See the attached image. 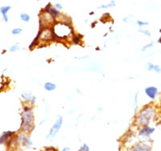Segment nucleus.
I'll use <instances>...</instances> for the list:
<instances>
[{"label": "nucleus", "mask_w": 161, "mask_h": 151, "mask_svg": "<svg viewBox=\"0 0 161 151\" xmlns=\"http://www.w3.org/2000/svg\"><path fill=\"white\" fill-rule=\"evenodd\" d=\"M131 151H151V146L147 144L141 143L138 144L135 147H133Z\"/></svg>", "instance_id": "9"}, {"label": "nucleus", "mask_w": 161, "mask_h": 151, "mask_svg": "<svg viewBox=\"0 0 161 151\" xmlns=\"http://www.w3.org/2000/svg\"><path fill=\"white\" fill-rule=\"evenodd\" d=\"M44 89L47 90V91H49V92H51V91H53L56 89V85L53 83H51V82H46L45 84H44Z\"/></svg>", "instance_id": "13"}, {"label": "nucleus", "mask_w": 161, "mask_h": 151, "mask_svg": "<svg viewBox=\"0 0 161 151\" xmlns=\"http://www.w3.org/2000/svg\"><path fill=\"white\" fill-rule=\"evenodd\" d=\"M17 141H18V142L20 144L21 146H24V147H27V148H28V147H31V146H32V142L31 141V140H30V139H28L27 137H25V136H23V135L19 136Z\"/></svg>", "instance_id": "6"}, {"label": "nucleus", "mask_w": 161, "mask_h": 151, "mask_svg": "<svg viewBox=\"0 0 161 151\" xmlns=\"http://www.w3.org/2000/svg\"><path fill=\"white\" fill-rule=\"evenodd\" d=\"M151 47H153V43H151V44H148V45H146V46H144L142 48V51H144V50H146L147 48H151Z\"/></svg>", "instance_id": "23"}, {"label": "nucleus", "mask_w": 161, "mask_h": 151, "mask_svg": "<svg viewBox=\"0 0 161 151\" xmlns=\"http://www.w3.org/2000/svg\"><path fill=\"white\" fill-rule=\"evenodd\" d=\"M137 23H138V25L140 26V27H142V26H143V25H148V22H142V21H140V20L137 21Z\"/></svg>", "instance_id": "22"}, {"label": "nucleus", "mask_w": 161, "mask_h": 151, "mask_svg": "<svg viewBox=\"0 0 161 151\" xmlns=\"http://www.w3.org/2000/svg\"><path fill=\"white\" fill-rule=\"evenodd\" d=\"M155 131V129L148 127V126H143V128L141 129L139 132V135L141 137H149V136L152 134Z\"/></svg>", "instance_id": "7"}, {"label": "nucleus", "mask_w": 161, "mask_h": 151, "mask_svg": "<svg viewBox=\"0 0 161 151\" xmlns=\"http://www.w3.org/2000/svg\"><path fill=\"white\" fill-rule=\"evenodd\" d=\"M77 151H90V147L87 144H84Z\"/></svg>", "instance_id": "17"}, {"label": "nucleus", "mask_w": 161, "mask_h": 151, "mask_svg": "<svg viewBox=\"0 0 161 151\" xmlns=\"http://www.w3.org/2000/svg\"><path fill=\"white\" fill-rule=\"evenodd\" d=\"M157 92H158L157 88L153 87V86H150V87H148L145 89V93L151 99H154L156 97Z\"/></svg>", "instance_id": "8"}, {"label": "nucleus", "mask_w": 161, "mask_h": 151, "mask_svg": "<svg viewBox=\"0 0 161 151\" xmlns=\"http://www.w3.org/2000/svg\"><path fill=\"white\" fill-rule=\"evenodd\" d=\"M115 1H112V2H110V3L109 4V5H102V6H100V7H98L97 8H108V7H115Z\"/></svg>", "instance_id": "18"}, {"label": "nucleus", "mask_w": 161, "mask_h": 151, "mask_svg": "<svg viewBox=\"0 0 161 151\" xmlns=\"http://www.w3.org/2000/svg\"><path fill=\"white\" fill-rule=\"evenodd\" d=\"M21 117H22L21 130L23 132H28L31 130L33 126L34 121V116L31 111V108L29 106H24Z\"/></svg>", "instance_id": "2"}, {"label": "nucleus", "mask_w": 161, "mask_h": 151, "mask_svg": "<svg viewBox=\"0 0 161 151\" xmlns=\"http://www.w3.org/2000/svg\"><path fill=\"white\" fill-rule=\"evenodd\" d=\"M14 133L11 132V131H7V132H4L3 133V135L0 137V145L1 144H3L7 142V141H9V138H10L13 136Z\"/></svg>", "instance_id": "11"}, {"label": "nucleus", "mask_w": 161, "mask_h": 151, "mask_svg": "<svg viewBox=\"0 0 161 151\" xmlns=\"http://www.w3.org/2000/svg\"><path fill=\"white\" fill-rule=\"evenodd\" d=\"M54 151H57V150H54Z\"/></svg>", "instance_id": "27"}, {"label": "nucleus", "mask_w": 161, "mask_h": 151, "mask_svg": "<svg viewBox=\"0 0 161 151\" xmlns=\"http://www.w3.org/2000/svg\"><path fill=\"white\" fill-rule=\"evenodd\" d=\"M62 123H63V118H62L61 116H59L58 118H57V120H56V121L55 122V124L52 126L49 135L46 137V139L53 138L56 135V133L59 132L60 129L61 128Z\"/></svg>", "instance_id": "4"}, {"label": "nucleus", "mask_w": 161, "mask_h": 151, "mask_svg": "<svg viewBox=\"0 0 161 151\" xmlns=\"http://www.w3.org/2000/svg\"><path fill=\"white\" fill-rule=\"evenodd\" d=\"M11 9L10 6H3L0 7V12L2 14V16L3 17V20L5 21L6 23L8 22V16H7V12Z\"/></svg>", "instance_id": "10"}, {"label": "nucleus", "mask_w": 161, "mask_h": 151, "mask_svg": "<svg viewBox=\"0 0 161 151\" xmlns=\"http://www.w3.org/2000/svg\"><path fill=\"white\" fill-rule=\"evenodd\" d=\"M154 70H155L156 72H160V71H161L160 68V66H158V65H155Z\"/></svg>", "instance_id": "24"}, {"label": "nucleus", "mask_w": 161, "mask_h": 151, "mask_svg": "<svg viewBox=\"0 0 161 151\" xmlns=\"http://www.w3.org/2000/svg\"><path fill=\"white\" fill-rule=\"evenodd\" d=\"M54 39H66L74 36L73 29L68 23H56L52 28Z\"/></svg>", "instance_id": "1"}, {"label": "nucleus", "mask_w": 161, "mask_h": 151, "mask_svg": "<svg viewBox=\"0 0 161 151\" xmlns=\"http://www.w3.org/2000/svg\"><path fill=\"white\" fill-rule=\"evenodd\" d=\"M30 16L28 15V14H26V13H22L20 14V19L21 20H23V22H29L30 21Z\"/></svg>", "instance_id": "15"}, {"label": "nucleus", "mask_w": 161, "mask_h": 151, "mask_svg": "<svg viewBox=\"0 0 161 151\" xmlns=\"http://www.w3.org/2000/svg\"><path fill=\"white\" fill-rule=\"evenodd\" d=\"M155 116V111L153 108L146 107L140 111L136 120V123L139 126H147L149 122L152 120Z\"/></svg>", "instance_id": "3"}, {"label": "nucleus", "mask_w": 161, "mask_h": 151, "mask_svg": "<svg viewBox=\"0 0 161 151\" xmlns=\"http://www.w3.org/2000/svg\"><path fill=\"white\" fill-rule=\"evenodd\" d=\"M154 68H155V65L151 63H148L146 64V68L148 70V71H151V70H154Z\"/></svg>", "instance_id": "20"}, {"label": "nucleus", "mask_w": 161, "mask_h": 151, "mask_svg": "<svg viewBox=\"0 0 161 151\" xmlns=\"http://www.w3.org/2000/svg\"><path fill=\"white\" fill-rule=\"evenodd\" d=\"M55 8L56 9H62V7L59 3H56V4H55Z\"/></svg>", "instance_id": "25"}, {"label": "nucleus", "mask_w": 161, "mask_h": 151, "mask_svg": "<svg viewBox=\"0 0 161 151\" xmlns=\"http://www.w3.org/2000/svg\"><path fill=\"white\" fill-rule=\"evenodd\" d=\"M62 151H70V148L69 147H64V148H63Z\"/></svg>", "instance_id": "26"}, {"label": "nucleus", "mask_w": 161, "mask_h": 151, "mask_svg": "<svg viewBox=\"0 0 161 151\" xmlns=\"http://www.w3.org/2000/svg\"><path fill=\"white\" fill-rule=\"evenodd\" d=\"M22 29L21 28H15L13 29L12 31H11V34H13V35H19V34H20L21 32H22Z\"/></svg>", "instance_id": "19"}, {"label": "nucleus", "mask_w": 161, "mask_h": 151, "mask_svg": "<svg viewBox=\"0 0 161 151\" xmlns=\"http://www.w3.org/2000/svg\"><path fill=\"white\" fill-rule=\"evenodd\" d=\"M43 11L44 12H47L49 13V15L52 17V18L55 19L58 18L60 16V12L59 10H57V9H56L55 7H51V3H49L48 5L46 6V7L43 9Z\"/></svg>", "instance_id": "5"}, {"label": "nucleus", "mask_w": 161, "mask_h": 151, "mask_svg": "<svg viewBox=\"0 0 161 151\" xmlns=\"http://www.w3.org/2000/svg\"><path fill=\"white\" fill-rule=\"evenodd\" d=\"M22 97H23L25 100L30 101V102L32 103V104H33V103L35 102V100H36V97H34L33 95H31V93L29 92V91H25V92L22 94Z\"/></svg>", "instance_id": "12"}, {"label": "nucleus", "mask_w": 161, "mask_h": 151, "mask_svg": "<svg viewBox=\"0 0 161 151\" xmlns=\"http://www.w3.org/2000/svg\"><path fill=\"white\" fill-rule=\"evenodd\" d=\"M82 35H74L73 36V43L76 45H78L81 43V40H82Z\"/></svg>", "instance_id": "14"}, {"label": "nucleus", "mask_w": 161, "mask_h": 151, "mask_svg": "<svg viewBox=\"0 0 161 151\" xmlns=\"http://www.w3.org/2000/svg\"><path fill=\"white\" fill-rule=\"evenodd\" d=\"M19 49V43L17 44H15L13 46H11L10 48V51H18Z\"/></svg>", "instance_id": "16"}, {"label": "nucleus", "mask_w": 161, "mask_h": 151, "mask_svg": "<svg viewBox=\"0 0 161 151\" xmlns=\"http://www.w3.org/2000/svg\"><path fill=\"white\" fill-rule=\"evenodd\" d=\"M139 32L144 34V35H146L147 36H151V34H150V32H149L148 31H144V30H142V29H139Z\"/></svg>", "instance_id": "21"}]
</instances>
